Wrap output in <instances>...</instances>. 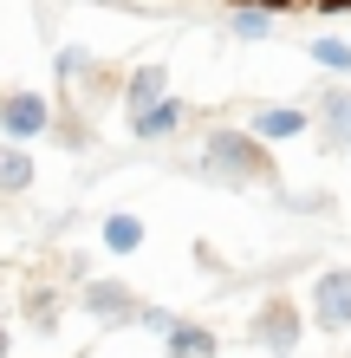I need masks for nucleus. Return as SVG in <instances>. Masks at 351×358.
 I'll use <instances>...</instances> for the list:
<instances>
[{"label":"nucleus","mask_w":351,"mask_h":358,"mask_svg":"<svg viewBox=\"0 0 351 358\" xmlns=\"http://www.w3.org/2000/svg\"><path fill=\"white\" fill-rule=\"evenodd\" d=\"M267 150H274V143H260L247 124H215V131L202 137V157L189 170L221 182V189H280V163Z\"/></svg>","instance_id":"f257e3e1"},{"label":"nucleus","mask_w":351,"mask_h":358,"mask_svg":"<svg viewBox=\"0 0 351 358\" xmlns=\"http://www.w3.org/2000/svg\"><path fill=\"white\" fill-rule=\"evenodd\" d=\"M306 339V306H293L286 293H267V300L247 313V345L274 352V358H293Z\"/></svg>","instance_id":"f03ea898"},{"label":"nucleus","mask_w":351,"mask_h":358,"mask_svg":"<svg viewBox=\"0 0 351 358\" xmlns=\"http://www.w3.org/2000/svg\"><path fill=\"white\" fill-rule=\"evenodd\" d=\"M306 326H319L325 339L351 332V267H319L306 287Z\"/></svg>","instance_id":"7ed1b4c3"},{"label":"nucleus","mask_w":351,"mask_h":358,"mask_svg":"<svg viewBox=\"0 0 351 358\" xmlns=\"http://www.w3.org/2000/svg\"><path fill=\"white\" fill-rule=\"evenodd\" d=\"M52 98L46 92H0V143H39V137H52Z\"/></svg>","instance_id":"20e7f679"},{"label":"nucleus","mask_w":351,"mask_h":358,"mask_svg":"<svg viewBox=\"0 0 351 358\" xmlns=\"http://www.w3.org/2000/svg\"><path fill=\"white\" fill-rule=\"evenodd\" d=\"M313 131H319L325 150H351V85H345V78L319 85V98H313Z\"/></svg>","instance_id":"39448f33"},{"label":"nucleus","mask_w":351,"mask_h":358,"mask_svg":"<svg viewBox=\"0 0 351 358\" xmlns=\"http://www.w3.org/2000/svg\"><path fill=\"white\" fill-rule=\"evenodd\" d=\"M78 306H85L98 326H137V313H143V300L124 280H85L78 287Z\"/></svg>","instance_id":"423d86ee"},{"label":"nucleus","mask_w":351,"mask_h":358,"mask_svg":"<svg viewBox=\"0 0 351 358\" xmlns=\"http://www.w3.org/2000/svg\"><path fill=\"white\" fill-rule=\"evenodd\" d=\"M182 124H189V104H182L176 92L143 104V111H124V131H130L137 143H170V137H182Z\"/></svg>","instance_id":"0eeeda50"},{"label":"nucleus","mask_w":351,"mask_h":358,"mask_svg":"<svg viewBox=\"0 0 351 358\" xmlns=\"http://www.w3.org/2000/svg\"><path fill=\"white\" fill-rule=\"evenodd\" d=\"M247 131L260 143H299V137H313V111H299V104H254Z\"/></svg>","instance_id":"6e6552de"},{"label":"nucleus","mask_w":351,"mask_h":358,"mask_svg":"<svg viewBox=\"0 0 351 358\" xmlns=\"http://www.w3.org/2000/svg\"><path fill=\"white\" fill-rule=\"evenodd\" d=\"M98 241H105V255L130 261V255H143V241H150V228H143V215H130V208H111V215L98 222Z\"/></svg>","instance_id":"1a4fd4ad"},{"label":"nucleus","mask_w":351,"mask_h":358,"mask_svg":"<svg viewBox=\"0 0 351 358\" xmlns=\"http://www.w3.org/2000/svg\"><path fill=\"white\" fill-rule=\"evenodd\" d=\"M156 98H170V66L163 59H143V66L124 72V111H143Z\"/></svg>","instance_id":"9d476101"},{"label":"nucleus","mask_w":351,"mask_h":358,"mask_svg":"<svg viewBox=\"0 0 351 358\" xmlns=\"http://www.w3.org/2000/svg\"><path fill=\"white\" fill-rule=\"evenodd\" d=\"M215 352H221V332L202 320H176V332L163 339V358H215Z\"/></svg>","instance_id":"9b49d317"},{"label":"nucleus","mask_w":351,"mask_h":358,"mask_svg":"<svg viewBox=\"0 0 351 358\" xmlns=\"http://www.w3.org/2000/svg\"><path fill=\"white\" fill-rule=\"evenodd\" d=\"M33 176H39V163L27 143H0V196H27Z\"/></svg>","instance_id":"f8f14e48"},{"label":"nucleus","mask_w":351,"mask_h":358,"mask_svg":"<svg viewBox=\"0 0 351 358\" xmlns=\"http://www.w3.org/2000/svg\"><path fill=\"white\" fill-rule=\"evenodd\" d=\"M306 52H313V66L325 78H345V85H351V33H319Z\"/></svg>","instance_id":"ddd939ff"},{"label":"nucleus","mask_w":351,"mask_h":358,"mask_svg":"<svg viewBox=\"0 0 351 358\" xmlns=\"http://www.w3.org/2000/svg\"><path fill=\"white\" fill-rule=\"evenodd\" d=\"M274 27H280V13L260 7V0H241V7L228 13V33L234 39H274Z\"/></svg>","instance_id":"4468645a"},{"label":"nucleus","mask_w":351,"mask_h":358,"mask_svg":"<svg viewBox=\"0 0 351 358\" xmlns=\"http://www.w3.org/2000/svg\"><path fill=\"white\" fill-rule=\"evenodd\" d=\"M59 320H66V300H59L52 287H33V293H27V326L52 339V332H59Z\"/></svg>","instance_id":"2eb2a0df"},{"label":"nucleus","mask_w":351,"mask_h":358,"mask_svg":"<svg viewBox=\"0 0 351 358\" xmlns=\"http://www.w3.org/2000/svg\"><path fill=\"white\" fill-rule=\"evenodd\" d=\"M176 320H182V313H170V306H143V313H137V326H143V332H156V339H170Z\"/></svg>","instance_id":"dca6fc26"},{"label":"nucleus","mask_w":351,"mask_h":358,"mask_svg":"<svg viewBox=\"0 0 351 358\" xmlns=\"http://www.w3.org/2000/svg\"><path fill=\"white\" fill-rule=\"evenodd\" d=\"M332 208H338V196H325V189L319 196H293V215H332Z\"/></svg>","instance_id":"f3484780"},{"label":"nucleus","mask_w":351,"mask_h":358,"mask_svg":"<svg viewBox=\"0 0 351 358\" xmlns=\"http://www.w3.org/2000/svg\"><path fill=\"white\" fill-rule=\"evenodd\" d=\"M260 7H274V13H286V7H299V0H260Z\"/></svg>","instance_id":"a211bd4d"},{"label":"nucleus","mask_w":351,"mask_h":358,"mask_svg":"<svg viewBox=\"0 0 351 358\" xmlns=\"http://www.w3.org/2000/svg\"><path fill=\"white\" fill-rule=\"evenodd\" d=\"M0 358H7V320H0Z\"/></svg>","instance_id":"6ab92c4d"},{"label":"nucleus","mask_w":351,"mask_h":358,"mask_svg":"<svg viewBox=\"0 0 351 358\" xmlns=\"http://www.w3.org/2000/svg\"><path fill=\"white\" fill-rule=\"evenodd\" d=\"M345 157H351V150H345Z\"/></svg>","instance_id":"aec40b11"}]
</instances>
